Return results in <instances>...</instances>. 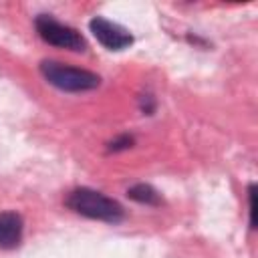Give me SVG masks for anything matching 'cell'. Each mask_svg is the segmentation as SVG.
Returning a JSON list of instances; mask_svg holds the SVG:
<instances>
[{"instance_id":"obj_1","label":"cell","mask_w":258,"mask_h":258,"mask_svg":"<svg viewBox=\"0 0 258 258\" xmlns=\"http://www.w3.org/2000/svg\"><path fill=\"white\" fill-rule=\"evenodd\" d=\"M64 206L75 214H81L91 220H101L107 224H119L125 216L121 204L105 194L91 187H77L64 198Z\"/></svg>"},{"instance_id":"obj_2","label":"cell","mask_w":258,"mask_h":258,"mask_svg":"<svg viewBox=\"0 0 258 258\" xmlns=\"http://www.w3.org/2000/svg\"><path fill=\"white\" fill-rule=\"evenodd\" d=\"M40 75L56 89L69 91V93H83V91H93L101 85V77L87 71V69H77L58 60H42L40 62Z\"/></svg>"},{"instance_id":"obj_3","label":"cell","mask_w":258,"mask_h":258,"mask_svg":"<svg viewBox=\"0 0 258 258\" xmlns=\"http://www.w3.org/2000/svg\"><path fill=\"white\" fill-rule=\"evenodd\" d=\"M34 26H36L38 36L44 42L52 44V46L75 50V52L87 50V40L77 28H73L69 24H62V22L54 20L52 16H48V14H38L34 18Z\"/></svg>"},{"instance_id":"obj_4","label":"cell","mask_w":258,"mask_h":258,"mask_svg":"<svg viewBox=\"0 0 258 258\" xmlns=\"http://www.w3.org/2000/svg\"><path fill=\"white\" fill-rule=\"evenodd\" d=\"M89 28H91L93 36L109 50H123L133 42V36L127 28H123L117 22H111L103 16H95L89 22Z\"/></svg>"},{"instance_id":"obj_5","label":"cell","mask_w":258,"mask_h":258,"mask_svg":"<svg viewBox=\"0 0 258 258\" xmlns=\"http://www.w3.org/2000/svg\"><path fill=\"white\" fill-rule=\"evenodd\" d=\"M24 222L16 212H0V248L12 250L22 240Z\"/></svg>"},{"instance_id":"obj_6","label":"cell","mask_w":258,"mask_h":258,"mask_svg":"<svg viewBox=\"0 0 258 258\" xmlns=\"http://www.w3.org/2000/svg\"><path fill=\"white\" fill-rule=\"evenodd\" d=\"M127 196L137 202V204H145V206H161L163 200H161V194L149 185V183H135L127 189Z\"/></svg>"},{"instance_id":"obj_7","label":"cell","mask_w":258,"mask_h":258,"mask_svg":"<svg viewBox=\"0 0 258 258\" xmlns=\"http://www.w3.org/2000/svg\"><path fill=\"white\" fill-rule=\"evenodd\" d=\"M133 145V137L131 135H121L119 139L109 143V151H121V149H129Z\"/></svg>"},{"instance_id":"obj_8","label":"cell","mask_w":258,"mask_h":258,"mask_svg":"<svg viewBox=\"0 0 258 258\" xmlns=\"http://www.w3.org/2000/svg\"><path fill=\"white\" fill-rule=\"evenodd\" d=\"M254 183L248 187V204H250V226L254 228Z\"/></svg>"}]
</instances>
